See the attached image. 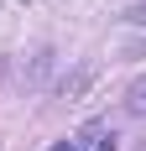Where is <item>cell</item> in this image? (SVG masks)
<instances>
[{
  "mask_svg": "<svg viewBox=\"0 0 146 151\" xmlns=\"http://www.w3.org/2000/svg\"><path fill=\"white\" fill-rule=\"evenodd\" d=\"M47 151H78V141H52Z\"/></svg>",
  "mask_w": 146,
  "mask_h": 151,
  "instance_id": "cell-6",
  "label": "cell"
},
{
  "mask_svg": "<svg viewBox=\"0 0 146 151\" xmlns=\"http://www.w3.org/2000/svg\"><path fill=\"white\" fill-rule=\"evenodd\" d=\"M52 63H58V52H52V47H42V52L16 73V89H21V94H42V89H47V73H52Z\"/></svg>",
  "mask_w": 146,
  "mask_h": 151,
  "instance_id": "cell-1",
  "label": "cell"
},
{
  "mask_svg": "<svg viewBox=\"0 0 146 151\" xmlns=\"http://www.w3.org/2000/svg\"><path fill=\"white\" fill-rule=\"evenodd\" d=\"M5 78H11V58L0 52V89H5Z\"/></svg>",
  "mask_w": 146,
  "mask_h": 151,
  "instance_id": "cell-5",
  "label": "cell"
},
{
  "mask_svg": "<svg viewBox=\"0 0 146 151\" xmlns=\"http://www.w3.org/2000/svg\"><path fill=\"white\" fill-rule=\"evenodd\" d=\"M120 21H125V26H146V0L125 5V11H120Z\"/></svg>",
  "mask_w": 146,
  "mask_h": 151,
  "instance_id": "cell-4",
  "label": "cell"
},
{
  "mask_svg": "<svg viewBox=\"0 0 146 151\" xmlns=\"http://www.w3.org/2000/svg\"><path fill=\"white\" fill-rule=\"evenodd\" d=\"M125 109L131 115H146V78H136L131 89H125Z\"/></svg>",
  "mask_w": 146,
  "mask_h": 151,
  "instance_id": "cell-3",
  "label": "cell"
},
{
  "mask_svg": "<svg viewBox=\"0 0 146 151\" xmlns=\"http://www.w3.org/2000/svg\"><path fill=\"white\" fill-rule=\"evenodd\" d=\"M94 78H99V68H94V63H78L73 73H63L58 83H52V94H58V99H68V104H78V99H84V89L94 83Z\"/></svg>",
  "mask_w": 146,
  "mask_h": 151,
  "instance_id": "cell-2",
  "label": "cell"
}]
</instances>
